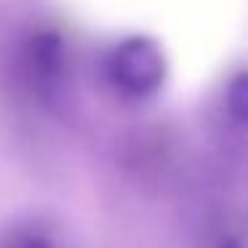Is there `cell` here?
<instances>
[{
	"label": "cell",
	"instance_id": "obj_1",
	"mask_svg": "<svg viewBox=\"0 0 248 248\" xmlns=\"http://www.w3.org/2000/svg\"><path fill=\"white\" fill-rule=\"evenodd\" d=\"M166 56L163 48L152 38L136 35L128 38L112 51L109 59V75H112L115 86L123 88L131 96H150L166 80Z\"/></svg>",
	"mask_w": 248,
	"mask_h": 248
},
{
	"label": "cell",
	"instance_id": "obj_2",
	"mask_svg": "<svg viewBox=\"0 0 248 248\" xmlns=\"http://www.w3.org/2000/svg\"><path fill=\"white\" fill-rule=\"evenodd\" d=\"M27 59H30V70L40 78V80H51L59 75L62 62H64V46L62 38L54 32H40L30 40L27 46Z\"/></svg>",
	"mask_w": 248,
	"mask_h": 248
},
{
	"label": "cell",
	"instance_id": "obj_3",
	"mask_svg": "<svg viewBox=\"0 0 248 248\" xmlns=\"http://www.w3.org/2000/svg\"><path fill=\"white\" fill-rule=\"evenodd\" d=\"M227 107L237 120H248V72L232 78L227 88Z\"/></svg>",
	"mask_w": 248,
	"mask_h": 248
},
{
	"label": "cell",
	"instance_id": "obj_4",
	"mask_svg": "<svg viewBox=\"0 0 248 248\" xmlns=\"http://www.w3.org/2000/svg\"><path fill=\"white\" fill-rule=\"evenodd\" d=\"M14 248H54L46 237H38V235H24L14 243Z\"/></svg>",
	"mask_w": 248,
	"mask_h": 248
}]
</instances>
